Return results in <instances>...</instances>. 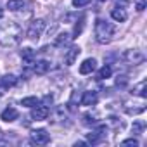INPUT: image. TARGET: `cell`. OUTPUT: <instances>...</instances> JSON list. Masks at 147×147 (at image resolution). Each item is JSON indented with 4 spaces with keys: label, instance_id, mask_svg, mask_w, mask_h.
Segmentation results:
<instances>
[{
    "label": "cell",
    "instance_id": "3957f363",
    "mask_svg": "<svg viewBox=\"0 0 147 147\" xmlns=\"http://www.w3.org/2000/svg\"><path fill=\"white\" fill-rule=\"evenodd\" d=\"M43 30H45V21H43V19H35V21L30 24L26 35H28L30 40H38V38L42 36Z\"/></svg>",
    "mask_w": 147,
    "mask_h": 147
},
{
    "label": "cell",
    "instance_id": "e0dca14e",
    "mask_svg": "<svg viewBox=\"0 0 147 147\" xmlns=\"http://www.w3.org/2000/svg\"><path fill=\"white\" fill-rule=\"evenodd\" d=\"M24 7H26L24 0H9V2H7V9L9 11H21Z\"/></svg>",
    "mask_w": 147,
    "mask_h": 147
},
{
    "label": "cell",
    "instance_id": "6da1fadb",
    "mask_svg": "<svg viewBox=\"0 0 147 147\" xmlns=\"http://www.w3.org/2000/svg\"><path fill=\"white\" fill-rule=\"evenodd\" d=\"M23 36V30L19 24L16 23H5L0 26V43H2L4 47H12L16 45Z\"/></svg>",
    "mask_w": 147,
    "mask_h": 147
},
{
    "label": "cell",
    "instance_id": "9c48e42d",
    "mask_svg": "<svg viewBox=\"0 0 147 147\" xmlns=\"http://www.w3.org/2000/svg\"><path fill=\"white\" fill-rule=\"evenodd\" d=\"M18 116H19V113L14 109V107H7V109H4L2 111V114H0V118H2L4 121H16L18 119Z\"/></svg>",
    "mask_w": 147,
    "mask_h": 147
},
{
    "label": "cell",
    "instance_id": "8fae6325",
    "mask_svg": "<svg viewBox=\"0 0 147 147\" xmlns=\"http://www.w3.org/2000/svg\"><path fill=\"white\" fill-rule=\"evenodd\" d=\"M97 100H99V97L95 92H85L82 97V106H95Z\"/></svg>",
    "mask_w": 147,
    "mask_h": 147
},
{
    "label": "cell",
    "instance_id": "cb8c5ba5",
    "mask_svg": "<svg viewBox=\"0 0 147 147\" xmlns=\"http://www.w3.org/2000/svg\"><path fill=\"white\" fill-rule=\"evenodd\" d=\"M123 145H133V147H137L138 145V140L137 138H128V140L123 142Z\"/></svg>",
    "mask_w": 147,
    "mask_h": 147
},
{
    "label": "cell",
    "instance_id": "4316f807",
    "mask_svg": "<svg viewBox=\"0 0 147 147\" xmlns=\"http://www.w3.org/2000/svg\"><path fill=\"white\" fill-rule=\"evenodd\" d=\"M2 16H4V11H2V9H0V18H2Z\"/></svg>",
    "mask_w": 147,
    "mask_h": 147
},
{
    "label": "cell",
    "instance_id": "5b68a950",
    "mask_svg": "<svg viewBox=\"0 0 147 147\" xmlns=\"http://www.w3.org/2000/svg\"><path fill=\"white\" fill-rule=\"evenodd\" d=\"M49 113H50L49 106H35V109L31 111V118L36 121H42V119H47Z\"/></svg>",
    "mask_w": 147,
    "mask_h": 147
},
{
    "label": "cell",
    "instance_id": "8992f818",
    "mask_svg": "<svg viewBox=\"0 0 147 147\" xmlns=\"http://www.w3.org/2000/svg\"><path fill=\"white\" fill-rule=\"evenodd\" d=\"M80 52H82V49H80V47H71V49L67 50V54L64 55V62H66L67 66H73V64H75V61L78 59Z\"/></svg>",
    "mask_w": 147,
    "mask_h": 147
},
{
    "label": "cell",
    "instance_id": "ffe728a7",
    "mask_svg": "<svg viewBox=\"0 0 147 147\" xmlns=\"http://www.w3.org/2000/svg\"><path fill=\"white\" fill-rule=\"evenodd\" d=\"M38 104H40V100L36 97H26V99L21 100V106H26V107H35Z\"/></svg>",
    "mask_w": 147,
    "mask_h": 147
},
{
    "label": "cell",
    "instance_id": "ac0fdd59",
    "mask_svg": "<svg viewBox=\"0 0 147 147\" xmlns=\"http://www.w3.org/2000/svg\"><path fill=\"white\" fill-rule=\"evenodd\" d=\"M145 88H147V83H145V80H144V82H140V83L133 88V92H131V94H133V95H140L142 99H145V97H147Z\"/></svg>",
    "mask_w": 147,
    "mask_h": 147
},
{
    "label": "cell",
    "instance_id": "603a6c76",
    "mask_svg": "<svg viewBox=\"0 0 147 147\" xmlns=\"http://www.w3.org/2000/svg\"><path fill=\"white\" fill-rule=\"evenodd\" d=\"M90 4V0H73V5L75 7H85Z\"/></svg>",
    "mask_w": 147,
    "mask_h": 147
},
{
    "label": "cell",
    "instance_id": "4fadbf2b",
    "mask_svg": "<svg viewBox=\"0 0 147 147\" xmlns=\"http://www.w3.org/2000/svg\"><path fill=\"white\" fill-rule=\"evenodd\" d=\"M33 64H35L33 66V71L36 73V75H45V73L49 71V67H50V64L47 61H35Z\"/></svg>",
    "mask_w": 147,
    "mask_h": 147
},
{
    "label": "cell",
    "instance_id": "5bb4252c",
    "mask_svg": "<svg viewBox=\"0 0 147 147\" xmlns=\"http://www.w3.org/2000/svg\"><path fill=\"white\" fill-rule=\"evenodd\" d=\"M21 57L24 61V66H31L35 62V52L31 49H23L21 50Z\"/></svg>",
    "mask_w": 147,
    "mask_h": 147
},
{
    "label": "cell",
    "instance_id": "7402d4cb",
    "mask_svg": "<svg viewBox=\"0 0 147 147\" xmlns=\"http://www.w3.org/2000/svg\"><path fill=\"white\" fill-rule=\"evenodd\" d=\"M126 83H128V78H126V76H118V78H116V85H118V87L123 88V87H126Z\"/></svg>",
    "mask_w": 147,
    "mask_h": 147
},
{
    "label": "cell",
    "instance_id": "83f0119b",
    "mask_svg": "<svg viewBox=\"0 0 147 147\" xmlns=\"http://www.w3.org/2000/svg\"><path fill=\"white\" fill-rule=\"evenodd\" d=\"M100 2H104V0H100Z\"/></svg>",
    "mask_w": 147,
    "mask_h": 147
},
{
    "label": "cell",
    "instance_id": "484cf974",
    "mask_svg": "<svg viewBox=\"0 0 147 147\" xmlns=\"http://www.w3.org/2000/svg\"><path fill=\"white\" fill-rule=\"evenodd\" d=\"M82 30H83V21H80V24L75 26V36H78L82 33ZM75 36H73V38H75Z\"/></svg>",
    "mask_w": 147,
    "mask_h": 147
},
{
    "label": "cell",
    "instance_id": "9a60e30c",
    "mask_svg": "<svg viewBox=\"0 0 147 147\" xmlns=\"http://www.w3.org/2000/svg\"><path fill=\"white\" fill-rule=\"evenodd\" d=\"M16 83H18V78L14 75H5V76L0 78V85H2V88H11Z\"/></svg>",
    "mask_w": 147,
    "mask_h": 147
},
{
    "label": "cell",
    "instance_id": "f1b7e54d",
    "mask_svg": "<svg viewBox=\"0 0 147 147\" xmlns=\"http://www.w3.org/2000/svg\"><path fill=\"white\" fill-rule=\"evenodd\" d=\"M0 88H2V85H0Z\"/></svg>",
    "mask_w": 147,
    "mask_h": 147
},
{
    "label": "cell",
    "instance_id": "7c38bea8",
    "mask_svg": "<svg viewBox=\"0 0 147 147\" xmlns=\"http://www.w3.org/2000/svg\"><path fill=\"white\" fill-rule=\"evenodd\" d=\"M104 131H106V126H100V128L94 130L92 133H88V135H87V142H90V144H97V142L102 138Z\"/></svg>",
    "mask_w": 147,
    "mask_h": 147
},
{
    "label": "cell",
    "instance_id": "44dd1931",
    "mask_svg": "<svg viewBox=\"0 0 147 147\" xmlns=\"http://www.w3.org/2000/svg\"><path fill=\"white\" fill-rule=\"evenodd\" d=\"M145 128V123L144 121H135L133 123V126H131V130H133V133H142V130Z\"/></svg>",
    "mask_w": 147,
    "mask_h": 147
},
{
    "label": "cell",
    "instance_id": "52a82bcc",
    "mask_svg": "<svg viewBox=\"0 0 147 147\" xmlns=\"http://www.w3.org/2000/svg\"><path fill=\"white\" fill-rule=\"evenodd\" d=\"M125 59L130 62V64H140L144 61V54L140 50H128L125 54Z\"/></svg>",
    "mask_w": 147,
    "mask_h": 147
},
{
    "label": "cell",
    "instance_id": "d6986e66",
    "mask_svg": "<svg viewBox=\"0 0 147 147\" xmlns=\"http://www.w3.org/2000/svg\"><path fill=\"white\" fill-rule=\"evenodd\" d=\"M111 73H113L111 66H102V67L99 69V73H97V80H106V78H109Z\"/></svg>",
    "mask_w": 147,
    "mask_h": 147
},
{
    "label": "cell",
    "instance_id": "7a4b0ae2",
    "mask_svg": "<svg viewBox=\"0 0 147 147\" xmlns=\"http://www.w3.org/2000/svg\"><path fill=\"white\" fill-rule=\"evenodd\" d=\"M113 35H114V28L111 23H107L104 19L95 21V38L99 43H109L113 40Z\"/></svg>",
    "mask_w": 147,
    "mask_h": 147
},
{
    "label": "cell",
    "instance_id": "30bf717a",
    "mask_svg": "<svg viewBox=\"0 0 147 147\" xmlns=\"http://www.w3.org/2000/svg\"><path fill=\"white\" fill-rule=\"evenodd\" d=\"M111 18H113L114 21H118V23H123V21H126L128 14H126V11H125L123 7H114V9L111 11Z\"/></svg>",
    "mask_w": 147,
    "mask_h": 147
},
{
    "label": "cell",
    "instance_id": "277c9868",
    "mask_svg": "<svg viewBox=\"0 0 147 147\" xmlns=\"http://www.w3.org/2000/svg\"><path fill=\"white\" fill-rule=\"evenodd\" d=\"M31 142H33V144L45 145V144L50 142V135H49L45 130H35V131H31Z\"/></svg>",
    "mask_w": 147,
    "mask_h": 147
},
{
    "label": "cell",
    "instance_id": "d4e9b609",
    "mask_svg": "<svg viewBox=\"0 0 147 147\" xmlns=\"http://www.w3.org/2000/svg\"><path fill=\"white\" fill-rule=\"evenodd\" d=\"M135 5H137V11L142 12V11L145 9V0H137V4H135Z\"/></svg>",
    "mask_w": 147,
    "mask_h": 147
},
{
    "label": "cell",
    "instance_id": "2e32d148",
    "mask_svg": "<svg viewBox=\"0 0 147 147\" xmlns=\"http://www.w3.org/2000/svg\"><path fill=\"white\" fill-rule=\"evenodd\" d=\"M71 40H73V36H71L69 33H62V35H59V36L55 38L54 45H55V47H66V45L71 43Z\"/></svg>",
    "mask_w": 147,
    "mask_h": 147
},
{
    "label": "cell",
    "instance_id": "ba28073f",
    "mask_svg": "<svg viewBox=\"0 0 147 147\" xmlns=\"http://www.w3.org/2000/svg\"><path fill=\"white\" fill-rule=\"evenodd\" d=\"M95 67H97V61L95 59H85L80 64V73L82 75H88V73H92Z\"/></svg>",
    "mask_w": 147,
    "mask_h": 147
}]
</instances>
